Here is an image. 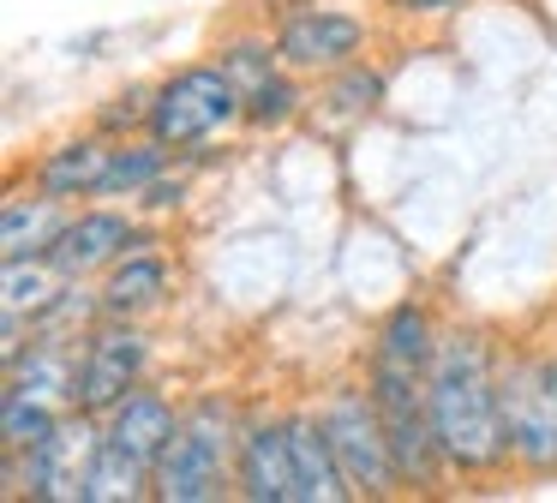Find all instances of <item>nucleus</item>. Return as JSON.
I'll return each mask as SVG.
<instances>
[{"mask_svg":"<svg viewBox=\"0 0 557 503\" xmlns=\"http://www.w3.org/2000/svg\"><path fill=\"white\" fill-rule=\"evenodd\" d=\"M425 402H432L437 450L449 474H504L509 438H504V407H497V354L480 330H449L437 335V354L425 366Z\"/></svg>","mask_w":557,"mask_h":503,"instance_id":"1","label":"nucleus"},{"mask_svg":"<svg viewBox=\"0 0 557 503\" xmlns=\"http://www.w3.org/2000/svg\"><path fill=\"white\" fill-rule=\"evenodd\" d=\"M234 455H240V426L222 395H198L181 407L169 450L157 462V498L162 503H216L234 479Z\"/></svg>","mask_w":557,"mask_h":503,"instance_id":"2","label":"nucleus"},{"mask_svg":"<svg viewBox=\"0 0 557 503\" xmlns=\"http://www.w3.org/2000/svg\"><path fill=\"white\" fill-rule=\"evenodd\" d=\"M366 390H372V402H377V419H384V438H389V455H396L401 486L408 491H437L449 479V462H444V450H437L432 402H425V371L372 359Z\"/></svg>","mask_w":557,"mask_h":503,"instance_id":"3","label":"nucleus"},{"mask_svg":"<svg viewBox=\"0 0 557 503\" xmlns=\"http://www.w3.org/2000/svg\"><path fill=\"white\" fill-rule=\"evenodd\" d=\"M509 467L557 474V354H509L497 366Z\"/></svg>","mask_w":557,"mask_h":503,"instance_id":"4","label":"nucleus"},{"mask_svg":"<svg viewBox=\"0 0 557 503\" xmlns=\"http://www.w3.org/2000/svg\"><path fill=\"white\" fill-rule=\"evenodd\" d=\"M246 120V90L222 60L210 66H181L174 78H162L150 90V126L169 150H198L205 138H216L222 126Z\"/></svg>","mask_w":557,"mask_h":503,"instance_id":"5","label":"nucleus"},{"mask_svg":"<svg viewBox=\"0 0 557 503\" xmlns=\"http://www.w3.org/2000/svg\"><path fill=\"white\" fill-rule=\"evenodd\" d=\"M318 426H324L330 450H336L342 474H348L354 498H396L401 474H396V455H389L384 438V419H377V402L366 383H336L318 407Z\"/></svg>","mask_w":557,"mask_h":503,"instance_id":"6","label":"nucleus"},{"mask_svg":"<svg viewBox=\"0 0 557 503\" xmlns=\"http://www.w3.org/2000/svg\"><path fill=\"white\" fill-rule=\"evenodd\" d=\"M145 366H150V335L138 330V318H97L78 342L73 407L102 419L114 402H126L145 383Z\"/></svg>","mask_w":557,"mask_h":503,"instance_id":"7","label":"nucleus"},{"mask_svg":"<svg viewBox=\"0 0 557 503\" xmlns=\"http://www.w3.org/2000/svg\"><path fill=\"white\" fill-rule=\"evenodd\" d=\"M102 450V419L85 414V407H66L54 419V431L30 450H18V491H30L37 503H85V479H90V462Z\"/></svg>","mask_w":557,"mask_h":503,"instance_id":"8","label":"nucleus"},{"mask_svg":"<svg viewBox=\"0 0 557 503\" xmlns=\"http://www.w3.org/2000/svg\"><path fill=\"white\" fill-rule=\"evenodd\" d=\"M366 48V19H354V12H336V7H300L282 19L276 30V60L288 72H300V78H330V72L354 66Z\"/></svg>","mask_w":557,"mask_h":503,"instance_id":"9","label":"nucleus"},{"mask_svg":"<svg viewBox=\"0 0 557 503\" xmlns=\"http://www.w3.org/2000/svg\"><path fill=\"white\" fill-rule=\"evenodd\" d=\"M138 246H150V240L133 228V216L73 210L66 228L54 234V246H49V270L61 275V282H90L97 270H109L114 258H126V252H138Z\"/></svg>","mask_w":557,"mask_h":503,"instance_id":"10","label":"nucleus"},{"mask_svg":"<svg viewBox=\"0 0 557 503\" xmlns=\"http://www.w3.org/2000/svg\"><path fill=\"white\" fill-rule=\"evenodd\" d=\"M234 491L246 503H300V479H294V443L288 419H252L240 426V455H234Z\"/></svg>","mask_w":557,"mask_h":503,"instance_id":"11","label":"nucleus"},{"mask_svg":"<svg viewBox=\"0 0 557 503\" xmlns=\"http://www.w3.org/2000/svg\"><path fill=\"white\" fill-rule=\"evenodd\" d=\"M174 426H181V407H174L169 395L145 390V383H138L126 402H114L109 414H102V438H109L114 450H126L133 462H145V467L162 462V450H169Z\"/></svg>","mask_w":557,"mask_h":503,"instance_id":"12","label":"nucleus"},{"mask_svg":"<svg viewBox=\"0 0 557 503\" xmlns=\"http://www.w3.org/2000/svg\"><path fill=\"white\" fill-rule=\"evenodd\" d=\"M97 299H102V318H145V311H157L169 299V258H157L145 246L114 258Z\"/></svg>","mask_w":557,"mask_h":503,"instance_id":"13","label":"nucleus"},{"mask_svg":"<svg viewBox=\"0 0 557 503\" xmlns=\"http://www.w3.org/2000/svg\"><path fill=\"white\" fill-rule=\"evenodd\" d=\"M109 150H114L109 132H90V138H66V144H54V150L37 162V192H49V198H61V204L97 198L102 168H109Z\"/></svg>","mask_w":557,"mask_h":503,"instance_id":"14","label":"nucleus"},{"mask_svg":"<svg viewBox=\"0 0 557 503\" xmlns=\"http://www.w3.org/2000/svg\"><path fill=\"white\" fill-rule=\"evenodd\" d=\"M288 443H294V479H300V503H348L354 486L342 474L336 450H330L318 414H288Z\"/></svg>","mask_w":557,"mask_h":503,"instance_id":"15","label":"nucleus"},{"mask_svg":"<svg viewBox=\"0 0 557 503\" xmlns=\"http://www.w3.org/2000/svg\"><path fill=\"white\" fill-rule=\"evenodd\" d=\"M66 204L49 198V192H37V198H25V192H13L7 198V210H0V258L18 263V258H49L54 234L66 228Z\"/></svg>","mask_w":557,"mask_h":503,"instance_id":"16","label":"nucleus"},{"mask_svg":"<svg viewBox=\"0 0 557 503\" xmlns=\"http://www.w3.org/2000/svg\"><path fill=\"white\" fill-rule=\"evenodd\" d=\"M437 354V318L425 299H401V306L384 311L377 323V342H372V359H389V366H413L425 371Z\"/></svg>","mask_w":557,"mask_h":503,"instance_id":"17","label":"nucleus"},{"mask_svg":"<svg viewBox=\"0 0 557 503\" xmlns=\"http://www.w3.org/2000/svg\"><path fill=\"white\" fill-rule=\"evenodd\" d=\"M169 174V144L150 132V138H138V144H126V138H114V150H109V168H102V186H97V198H145L157 180Z\"/></svg>","mask_w":557,"mask_h":503,"instance_id":"18","label":"nucleus"},{"mask_svg":"<svg viewBox=\"0 0 557 503\" xmlns=\"http://www.w3.org/2000/svg\"><path fill=\"white\" fill-rule=\"evenodd\" d=\"M138 498H157V467L133 462L126 450H114L102 438L97 462H90V479H85V503H138Z\"/></svg>","mask_w":557,"mask_h":503,"instance_id":"19","label":"nucleus"},{"mask_svg":"<svg viewBox=\"0 0 557 503\" xmlns=\"http://www.w3.org/2000/svg\"><path fill=\"white\" fill-rule=\"evenodd\" d=\"M61 414H66V407L42 402V395L7 390V395H0V450H30V443H42Z\"/></svg>","mask_w":557,"mask_h":503,"instance_id":"20","label":"nucleus"},{"mask_svg":"<svg viewBox=\"0 0 557 503\" xmlns=\"http://www.w3.org/2000/svg\"><path fill=\"white\" fill-rule=\"evenodd\" d=\"M300 108H306L300 72L276 66L264 84H252V90H246V126H258V132H276V126H288V120L300 114Z\"/></svg>","mask_w":557,"mask_h":503,"instance_id":"21","label":"nucleus"},{"mask_svg":"<svg viewBox=\"0 0 557 503\" xmlns=\"http://www.w3.org/2000/svg\"><path fill=\"white\" fill-rule=\"evenodd\" d=\"M384 102V72L377 66H342V72H330V84H324V108H336L342 120H366L372 108Z\"/></svg>","mask_w":557,"mask_h":503,"instance_id":"22","label":"nucleus"},{"mask_svg":"<svg viewBox=\"0 0 557 503\" xmlns=\"http://www.w3.org/2000/svg\"><path fill=\"white\" fill-rule=\"evenodd\" d=\"M222 66L240 78V90H252V84H264L270 72L282 66V60H276V48H270V42H228V48H222Z\"/></svg>","mask_w":557,"mask_h":503,"instance_id":"23","label":"nucleus"},{"mask_svg":"<svg viewBox=\"0 0 557 503\" xmlns=\"http://www.w3.org/2000/svg\"><path fill=\"white\" fill-rule=\"evenodd\" d=\"M181 198H186V180H169V174H162V180H157V186H150L138 204H145V210H174Z\"/></svg>","mask_w":557,"mask_h":503,"instance_id":"24","label":"nucleus"},{"mask_svg":"<svg viewBox=\"0 0 557 503\" xmlns=\"http://www.w3.org/2000/svg\"><path fill=\"white\" fill-rule=\"evenodd\" d=\"M396 12H408V19H437V12H456L461 0H389Z\"/></svg>","mask_w":557,"mask_h":503,"instance_id":"25","label":"nucleus"}]
</instances>
